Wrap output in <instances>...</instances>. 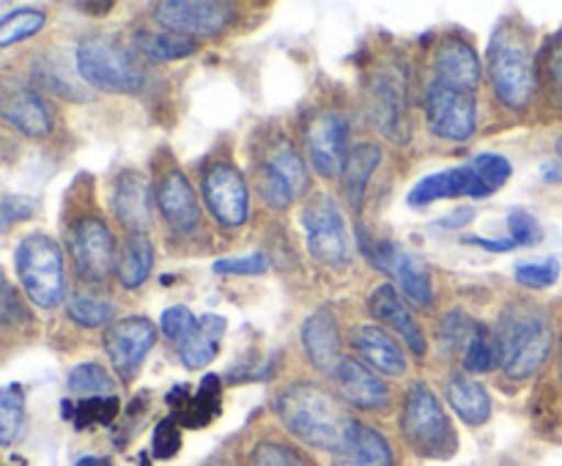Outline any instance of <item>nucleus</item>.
<instances>
[{
  "label": "nucleus",
  "mask_w": 562,
  "mask_h": 466,
  "mask_svg": "<svg viewBox=\"0 0 562 466\" xmlns=\"http://www.w3.org/2000/svg\"><path fill=\"white\" fill-rule=\"evenodd\" d=\"M472 219H475V212H472L470 206H461L459 212H453V214H450V217H442L437 225H439V228L459 230V228H464V225H470Z\"/></svg>",
  "instance_id": "8fccbe9b"
},
{
  "label": "nucleus",
  "mask_w": 562,
  "mask_h": 466,
  "mask_svg": "<svg viewBox=\"0 0 562 466\" xmlns=\"http://www.w3.org/2000/svg\"><path fill=\"white\" fill-rule=\"evenodd\" d=\"M508 234L516 247H532L543 239L541 223L530 212H525V208H514L508 214Z\"/></svg>",
  "instance_id": "a18cd8bd"
},
{
  "label": "nucleus",
  "mask_w": 562,
  "mask_h": 466,
  "mask_svg": "<svg viewBox=\"0 0 562 466\" xmlns=\"http://www.w3.org/2000/svg\"><path fill=\"white\" fill-rule=\"evenodd\" d=\"M154 22L168 33L187 38H212L228 31L236 20V5L225 0H162L154 3Z\"/></svg>",
  "instance_id": "9b49d317"
},
{
  "label": "nucleus",
  "mask_w": 562,
  "mask_h": 466,
  "mask_svg": "<svg viewBox=\"0 0 562 466\" xmlns=\"http://www.w3.org/2000/svg\"><path fill=\"white\" fill-rule=\"evenodd\" d=\"M541 175L547 181H560L562 179V168H560V164H543Z\"/></svg>",
  "instance_id": "5fc2aeb1"
},
{
  "label": "nucleus",
  "mask_w": 562,
  "mask_h": 466,
  "mask_svg": "<svg viewBox=\"0 0 562 466\" xmlns=\"http://www.w3.org/2000/svg\"><path fill=\"white\" fill-rule=\"evenodd\" d=\"M333 466H398L390 439L379 428L351 420L344 444L333 453Z\"/></svg>",
  "instance_id": "b1692460"
},
{
  "label": "nucleus",
  "mask_w": 562,
  "mask_h": 466,
  "mask_svg": "<svg viewBox=\"0 0 562 466\" xmlns=\"http://www.w3.org/2000/svg\"><path fill=\"white\" fill-rule=\"evenodd\" d=\"M483 321L467 316L464 310H453L439 321V340H442V349L450 354H464L467 343L475 338V332L481 329Z\"/></svg>",
  "instance_id": "58836bf2"
},
{
  "label": "nucleus",
  "mask_w": 562,
  "mask_h": 466,
  "mask_svg": "<svg viewBox=\"0 0 562 466\" xmlns=\"http://www.w3.org/2000/svg\"><path fill=\"white\" fill-rule=\"evenodd\" d=\"M247 466H318L302 447L289 439L263 436L247 450Z\"/></svg>",
  "instance_id": "473e14b6"
},
{
  "label": "nucleus",
  "mask_w": 562,
  "mask_h": 466,
  "mask_svg": "<svg viewBox=\"0 0 562 466\" xmlns=\"http://www.w3.org/2000/svg\"><path fill=\"white\" fill-rule=\"evenodd\" d=\"M102 343L110 365L121 376L130 378L140 367V362L146 360L148 351L154 349V343H157V327L146 316L121 318V321H113L104 329Z\"/></svg>",
  "instance_id": "a211bd4d"
},
{
  "label": "nucleus",
  "mask_w": 562,
  "mask_h": 466,
  "mask_svg": "<svg viewBox=\"0 0 562 466\" xmlns=\"http://www.w3.org/2000/svg\"><path fill=\"white\" fill-rule=\"evenodd\" d=\"M362 252H366L368 263L379 269V272L390 274L398 283L401 294L417 307H428L434 299L431 288V274L423 266L420 258L406 252L404 247H398L390 239H368V234L360 236Z\"/></svg>",
  "instance_id": "f8f14e48"
},
{
  "label": "nucleus",
  "mask_w": 562,
  "mask_h": 466,
  "mask_svg": "<svg viewBox=\"0 0 562 466\" xmlns=\"http://www.w3.org/2000/svg\"><path fill=\"white\" fill-rule=\"evenodd\" d=\"M467 245H475V247H483V250H492V252H508L514 250V239H483V236H467Z\"/></svg>",
  "instance_id": "3c124183"
},
{
  "label": "nucleus",
  "mask_w": 562,
  "mask_h": 466,
  "mask_svg": "<svg viewBox=\"0 0 562 466\" xmlns=\"http://www.w3.org/2000/svg\"><path fill=\"white\" fill-rule=\"evenodd\" d=\"M132 49L137 53V58L151 60V64H170V60H184L190 55L198 53L195 38L179 36V33L168 31H135L132 36Z\"/></svg>",
  "instance_id": "7c9ffc66"
},
{
  "label": "nucleus",
  "mask_w": 562,
  "mask_h": 466,
  "mask_svg": "<svg viewBox=\"0 0 562 466\" xmlns=\"http://www.w3.org/2000/svg\"><path fill=\"white\" fill-rule=\"evenodd\" d=\"M44 25H47V11L36 9V5H22V9L9 11V14L0 16V49L36 36Z\"/></svg>",
  "instance_id": "f704fd0d"
},
{
  "label": "nucleus",
  "mask_w": 562,
  "mask_h": 466,
  "mask_svg": "<svg viewBox=\"0 0 562 466\" xmlns=\"http://www.w3.org/2000/svg\"><path fill=\"white\" fill-rule=\"evenodd\" d=\"M445 398H448L450 409L459 414V420L472 428L486 425L488 417H492V395L477 378L467 376V373H453L448 378Z\"/></svg>",
  "instance_id": "cd10ccee"
},
{
  "label": "nucleus",
  "mask_w": 562,
  "mask_h": 466,
  "mask_svg": "<svg viewBox=\"0 0 562 466\" xmlns=\"http://www.w3.org/2000/svg\"><path fill=\"white\" fill-rule=\"evenodd\" d=\"M554 148H558V154H560V159H562V135L558 137V143H554Z\"/></svg>",
  "instance_id": "4d7b16f0"
},
{
  "label": "nucleus",
  "mask_w": 562,
  "mask_h": 466,
  "mask_svg": "<svg viewBox=\"0 0 562 466\" xmlns=\"http://www.w3.org/2000/svg\"><path fill=\"white\" fill-rule=\"evenodd\" d=\"M382 164V148L371 140H362L357 146H351L349 159H346L344 168V192L346 201H349L351 212H362V203H366L368 186H371L373 173Z\"/></svg>",
  "instance_id": "c85d7f7f"
},
{
  "label": "nucleus",
  "mask_w": 562,
  "mask_h": 466,
  "mask_svg": "<svg viewBox=\"0 0 562 466\" xmlns=\"http://www.w3.org/2000/svg\"><path fill=\"white\" fill-rule=\"evenodd\" d=\"M311 190V175H307L305 157L291 140H278L258 168V192L263 203L274 212H283L291 203L307 195Z\"/></svg>",
  "instance_id": "1a4fd4ad"
},
{
  "label": "nucleus",
  "mask_w": 562,
  "mask_h": 466,
  "mask_svg": "<svg viewBox=\"0 0 562 466\" xmlns=\"http://www.w3.org/2000/svg\"><path fill=\"white\" fill-rule=\"evenodd\" d=\"M66 316L71 318L75 323L88 329L97 327H110L115 316V305L104 296L88 294V291H77L66 299Z\"/></svg>",
  "instance_id": "72a5a7b5"
},
{
  "label": "nucleus",
  "mask_w": 562,
  "mask_h": 466,
  "mask_svg": "<svg viewBox=\"0 0 562 466\" xmlns=\"http://www.w3.org/2000/svg\"><path fill=\"white\" fill-rule=\"evenodd\" d=\"M543 69H547L549 86L552 91H558L562 96V33L549 44L547 49V60H543Z\"/></svg>",
  "instance_id": "09e8293b"
},
{
  "label": "nucleus",
  "mask_w": 562,
  "mask_h": 466,
  "mask_svg": "<svg viewBox=\"0 0 562 466\" xmlns=\"http://www.w3.org/2000/svg\"><path fill=\"white\" fill-rule=\"evenodd\" d=\"M66 387L82 398H104V395H115V378L99 362H80L66 376Z\"/></svg>",
  "instance_id": "c9c22d12"
},
{
  "label": "nucleus",
  "mask_w": 562,
  "mask_h": 466,
  "mask_svg": "<svg viewBox=\"0 0 562 466\" xmlns=\"http://www.w3.org/2000/svg\"><path fill=\"white\" fill-rule=\"evenodd\" d=\"M558 365H560V376H562V332H560V343H558Z\"/></svg>",
  "instance_id": "6e6d98bb"
},
{
  "label": "nucleus",
  "mask_w": 562,
  "mask_h": 466,
  "mask_svg": "<svg viewBox=\"0 0 562 466\" xmlns=\"http://www.w3.org/2000/svg\"><path fill=\"white\" fill-rule=\"evenodd\" d=\"M220 404H223V382L214 373L201 378L195 393L190 384H179L168 393V406L181 428H206L220 414Z\"/></svg>",
  "instance_id": "a878e982"
},
{
  "label": "nucleus",
  "mask_w": 562,
  "mask_h": 466,
  "mask_svg": "<svg viewBox=\"0 0 562 466\" xmlns=\"http://www.w3.org/2000/svg\"><path fill=\"white\" fill-rule=\"evenodd\" d=\"M274 414L296 442L329 455L344 444L355 420L338 395L313 382H294L280 389L274 395Z\"/></svg>",
  "instance_id": "f257e3e1"
},
{
  "label": "nucleus",
  "mask_w": 562,
  "mask_h": 466,
  "mask_svg": "<svg viewBox=\"0 0 562 466\" xmlns=\"http://www.w3.org/2000/svg\"><path fill=\"white\" fill-rule=\"evenodd\" d=\"M368 118L379 135L390 143H409L412 135V96L409 71L401 60H384L371 69L366 80Z\"/></svg>",
  "instance_id": "423d86ee"
},
{
  "label": "nucleus",
  "mask_w": 562,
  "mask_h": 466,
  "mask_svg": "<svg viewBox=\"0 0 562 466\" xmlns=\"http://www.w3.org/2000/svg\"><path fill=\"white\" fill-rule=\"evenodd\" d=\"M398 428L412 453L423 458H450L459 450L453 422L426 382H412L406 389Z\"/></svg>",
  "instance_id": "20e7f679"
},
{
  "label": "nucleus",
  "mask_w": 562,
  "mask_h": 466,
  "mask_svg": "<svg viewBox=\"0 0 562 466\" xmlns=\"http://www.w3.org/2000/svg\"><path fill=\"white\" fill-rule=\"evenodd\" d=\"M302 345H305V354L311 360V365L316 371L333 376L335 367L344 360V354H340L344 343H340L338 318L329 310L311 312L307 321L302 323Z\"/></svg>",
  "instance_id": "bb28decb"
},
{
  "label": "nucleus",
  "mask_w": 562,
  "mask_h": 466,
  "mask_svg": "<svg viewBox=\"0 0 562 466\" xmlns=\"http://www.w3.org/2000/svg\"><path fill=\"white\" fill-rule=\"evenodd\" d=\"M351 349L357 351L362 365L382 373L384 378L404 376L406 367H409V360H406L398 340L387 329L376 327V323H360V327H355V332H351Z\"/></svg>",
  "instance_id": "5701e85b"
},
{
  "label": "nucleus",
  "mask_w": 562,
  "mask_h": 466,
  "mask_svg": "<svg viewBox=\"0 0 562 466\" xmlns=\"http://www.w3.org/2000/svg\"><path fill=\"white\" fill-rule=\"evenodd\" d=\"M302 228L307 234V250L324 266H344L349 261V228L338 203L316 195L302 206Z\"/></svg>",
  "instance_id": "9d476101"
},
{
  "label": "nucleus",
  "mask_w": 562,
  "mask_h": 466,
  "mask_svg": "<svg viewBox=\"0 0 562 466\" xmlns=\"http://www.w3.org/2000/svg\"><path fill=\"white\" fill-rule=\"evenodd\" d=\"M472 168H475L477 179H481L483 190H486L488 195L503 190V186L508 184L510 173H514V168H510V162L503 154H477V157L472 159Z\"/></svg>",
  "instance_id": "a19ab883"
},
{
  "label": "nucleus",
  "mask_w": 562,
  "mask_h": 466,
  "mask_svg": "<svg viewBox=\"0 0 562 466\" xmlns=\"http://www.w3.org/2000/svg\"><path fill=\"white\" fill-rule=\"evenodd\" d=\"M431 71H434L431 77L434 82L456 88V91H464V93H475L483 80L481 55H477V49L461 36H450L437 44V49H434Z\"/></svg>",
  "instance_id": "aec40b11"
},
{
  "label": "nucleus",
  "mask_w": 562,
  "mask_h": 466,
  "mask_svg": "<svg viewBox=\"0 0 562 466\" xmlns=\"http://www.w3.org/2000/svg\"><path fill=\"white\" fill-rule=\"evenodd\" d=\"M75 466H115L108 455H86V458L77 461Z\"/></svg>",
  "instance_id": "864d4df0"
},
{
  "label": "nucleus",
  "mask_w": 562,
  "mask_h": 466,
  "mask_svg": "<svg viewBox=\"0 0 562 466\" xmlns=\"http://www.w3.org/2000/svg\"><path fill=\"white\" fill-rule=\"evenodd\" d=\"M423 107H426V121L428 129L434 132L442 140H470L477 129V102L475 93L456 91V88L439 86V82H428L426 99H423Z\"/></svg>",
  "instance_id": "4468645a"
},
{
  "label": "nucleus",
  "mask_w": 562,
  "mask_h": 466,
  "mask_svg": "<svg viewBox=\"0 0 562 466\" xmlns=\"http://www.w3.org/2000/svg\"><path fill=\"white\" fill-rule=\"evenodd\" d=\"M461 365L470 373H488L494 367H503V356H499L497 334H494V327H486L481 323V329L475 332V338L467 343L464 354H461Z\"/></svg>",
  "instance_id": "4c0bfd02"
},
{
  "label": "nucleus",
  "mask_w": 562,
  "mask_h": 466,
  "mask_svg": "<svg viewBox=\"0 0 562 466\" xmlns=\"http://www.w3.org/2000/svg\"><path fill=\"white\" fill-rule=\"evenodd\" d=\"M66 247L77 277L86 283L102 285L113 277V272H119V241L99 214L77 217L66 234Z\"/></svg>",
  "instance_id": "6e6552de"
},
{
  "label": "nucleus",
  "mask_w": 562,
  "mask_h": 466,
  "mask_svg": "<svg viewBox=\"0 0 562 466\" xmlns=\"http://www.w3.org/2000/svg\"><path fill=\"white\" fill-rule=\"evenodd\" d=\"M195 323H198L195 312H192L190 307H184V305L168 307V310L162 312V318H159V329H162L165 338L173 340V343H179V340L184 338V334L190 332Z\"/></svg>",
  "instance_id": "49530a36"
},
{
  "label": "nucleus",
  "mask_w": 562,
  "mask_h": 466,
  "mask_svg": "<svg viewBox=\"0 0 562 466\" xmlns=\"http://www.w3.org/2000/svg\"><path fill=\"white\" fill-rule=\"evenodd\" d=\"M368 310L376 321H382L384 327L393 329L415 356H426L428 351V340L426 332H423L420 321L415 318L412 307L406 305V299H401V291L395 285L382 283L371 291L368 296Z\"/></svg>",
  "instance_id": "4be33fe9"
},
{
  "label": "nucleus",
  "mask_w": 562,
  "mask_h": 466,
  "mask_svg": "<svg viewBox=\"0 0 562 466\" xmlns=\"http://www.w3.org/2000/svg\"><path fill=\"white\" fill-rule=\"evenodd\" d=\"M329 382H333L338 398L357 411L382 414L393 406V387H390L387 378L362 365L355 356H344Z\"/></svg>",
  "instance_id": "f3484780"
},
{
  "label": "nucleus",
  "mask_w": 562,
  "mask_h": 466,
  "mask_svg": "<svg viewBox=\"0 0 562 466\" xmlns=\"http://www.w3.org/2000/svg\"><path fill=\"white\" fill-rule=\"evenodd\" d=\"M560 261L558 258H547V261H538V263H519L516 266V283L525 285V288L532 291H543V288H552L554 283L560 280Z\"/></svg>",
  "instance_id": "79ce46f5"
},
{
  "label": "nucleus",
  "mask_w": 562,
  "mask_h": 466,
  "mask_svg": "<svg viewBox=\"0 0 562 466\" xmlns=\"http://www.w3.org/2000/svg\"><path fill=\"white\" fill-rule=\"evenodd\" d=\"M154 269V245L148 236H126L119 258V280L124 288H140Z\"/></svg>",
  "instance_id": "2f4dec72"
},
{
  "label": "nucleus",
  "mask_w": 562,
  "mask_h": 466,
  "mask_svg": "<svg viewBox=\"0 0 562 466\" xmlns=\"http://www.w3.org/2000/svg\"><path fill=\"white\" fill-rule=\"evenodd\" d=\"M113 212L126 236H146L154 225V184L140 170H124L113 186Z\"/></svg>",
  "instance_id": "412c9836"
},
{
  "label": "nucleus",
  "mask_w": 562,
  "mask_h": 466,
  "mask_svg": "<svg viewBox=\"0 0 562 466\" xmlns=\"http://www.w3.org/2000/svg\"><path fill=\"white\" fill-rule=\"evenodd\" d=\"M349 137L351 126L344 113H335V110L318 113L305 129V148L311 168L324 179H335V175L344 173L346 159H349L351 151Z\"/></svg>",
  "instance_id": "dca6fc26"
},
{
  "label": "nucleus",
  "mask_w": 562,
  "mask_h": 466,
  "mask_svg": "<svg viewBox=\"0 0 562 466\" xmlns=\"http://www.w3.org/2000/svg\"><path fill=\"white\" fill-rule=\"evenodd\" d=\"M201 195L209 214L225 228H239L250 217V192L245 175L231 162H212L201 173Z\"/></svg>",
  "instance_id": "ddd939ff"
},
{
  "label": "nucleus",
  "mask_w": 562,
  "mask_h": 466,
  "mask_svg": "<svg viewBox=\"0 0 562 466\" xmlns=\"http://www.w3.org/2000/svg\"><path fill=\"white\" fill-rule=\"evenodd\" d=\"M38 203L33 197L25 195H9L3 203H0V228L5 225H16L22 219H31L36 214Z\"/></svg>",
  "instance_id": "de8ad7c7"
},
{
  "label": "nucleus",
  "mask_w": 562,
  "mask_h": 466,
  "mask_svg": "<svg viewBox=\"0 0 562 466\" xmlns=\"http://www.w3.org/2000/svg\"><path fill=\"white\" fill-rule=\"evenodd\" d=\"M453 197H488L472 162L456 164V168L426 175V179L412 186L406 201H409V206L420 208L437 201H453Z\"/></svg>",
  "instance_id": "393cba45"
},
{
  "label": "nucleus",
  "mask_w": 562,
  "mask_h": 466,
  "mask_svg": "<svg viewBox=\"0 0 562 466\" xmlns=\"http://www.w3.org/2000/svg\"><path fill=\"white\" fill-rule=\"evenodd\" d=\"M488 82L499 104L508 110H525L532 102L538 77L527 36L499 27L488 44Z\"/></svg>",
  "instance_id": "39448f33"
},
{
  "label": "nucleus",
  "mask_w": 562,
  "mask_h": 466,
  "mask_svg": "<svg viewBox=\"0 0 562 466\" xmlns=\"http://www.w3.org/2000/svg\"><path fill=\"white\" fill-rule=\"evenodd\" d=\"M14 269L27 299L53 310L66 299V263L60 245L47 234H27L14 250Z\"/></svg>",
  "instance_id": "0eeeda50"
},
{
  "label": "nucleus",
  "mask_w": 562,
  "mask_h": 466,
  "mask_svg": "<svg viewBox=\"0 0 562 466\" xmlns=\"http://www.w3.org/2000/svg\"><path fill=\"white\" fill-rule=\"evenodd\" d=\"M77 9L88 11V14L93 16H102L108 14V11H113V3H77Z\"/></svg>",
  "instance_id": "603ef678"
},
{
  "label": "nucleus",
  "mask_w": 562,
  "mask_h": 466,
  "mask_svg": "<svg viewBox=\"0 0 562 466\" xmlns=\"http://www.w3.org/2000/svg\"><path fill=\"white\" fill-rule=\"evenodd\" d=\"M494 334H497L505 376L514 382L536 376L552 354V323H549L547 312L536 305L505 307Z\"/></svg>",
  "instance_id": "f03ea898"
},
{
  "label": "nucleus",
  "mask_w": 562,
  "mask_h": 466,
  "mask_svg": "<svg viewBox=\"0 0 562 466\" xmlns=\"http://www.w3.org/2000/svg\"><path fill=\"white\" fill-rule=\"evenodd\" d=\"M225 332V318L223 316H203L198 318L195 327L176 343L179 360L187 367H206L214 356L220 354V338Z\"/></svg>",
  "instance_id": "c756f323"
},
{
  "label": "nucleus",
  "mask_w": 562,
  "mask_h": 466,
  "mask_svg": "<svg viewBox=\"0 0 562 466\" xmlns=\"http://www.w3.org/2000/svg\"><path fill=\"white\" fill-rule=\"evenodd\" d=\"M0 118L27 137H47L53 132V110L33 82L16 75H0Z\"/></svg>",
  "instance_id": "2eb2a0df"
},
{
  "label": "nucleus",
  "mask_w": 562,
  "mask_h": 466,
  "mask_svg": "<svg viewBox=\"0 0 562 466\" xmlns=\"http://www.w3.org/2000/svg\"><path fill=\"white\" fill-rule=\"evenodd\" d=\"M25 428V389L20 384L0 387V447H9Z\"/></svg>",
  "instance_id": "e433bc0d"
},
{
  "label": "nucleus",
  "mask_w": 562,
  "mask_h": 466,
  "mask_svg": "<svg viewBox=\"0 0 562 466\" xmlns=\"http://www.w3.org/2000/svg\"><path fill=\"white\" fill-rule=\"evenodd\" d=\"M179 450H181V425H179V420L170 414L154 425L151 453H154V458L168 461V458H173V455H179Z\"/></svg>",
  "instance_id": "c03bdc74"
},
{
  "label": "nucleus",
  "mask_w": 562,
  "mask_h": 466,
  "mask_svg": "<svg viewBox=\"0 0 562 466\" xmlns=\"http://www.w3.org/2000/svg\"><path fill=\"white\" fill-rule=\"evenodd\" d=\"M154 201L168 228L179 236L195 234L201 225V203L184 170L168 168L154 184Z\"/></svg>",
  "instance_id": "6ab92c4d"
},
{
  "label": "nucleus",
  "mask_w": 562,
  "mask_h": 466,
  "mask_svg": "<svg viewBox=\"0 0 562 466\" xmlns=\"http://www.w3.org/2000/svg\"><path fill=\"white\" fill-rule=\"evenodd\" d=\"M119 398L115 395H104V398H82L66 417H71L75 428L86 431V428L93 425H110L119 417Z\"/></svg>",
  "instance_id": "ea45409f"
},
{
  "label": "nucleus",
  "mask_w": 562,
  "mask_h": 466,
  "mask_svg": "<svg viewBox=\"0 0 562 466\" xmlns=\"http://www.w3.org/2000/svg\"><path fill=\"white\" fill-rule=\"evenodd\" d=\"M77 75L104 93H137L146 86V69L132 49L113 33H88L75 49Z\"/></svg>",
  "instance_id": "7ed1b4c3"
},
{
  "label": "nucleus",
  "mask_w": 562,
  "mask_h": 466,
  "mask_svg": "<svg viewBox=\"0 0 562 466\" xmlns=\"http://www.w3.org/2000/svg\"><path fill=\"white\" fill-rule=\"evenodd\" d=\"M214 274L220 277H256V274H263L269 269V255L263 252H250V255H234V258H220L214 261Z\"/></svg>",
  "instance_id": "37998d69"
}]
</instances>
